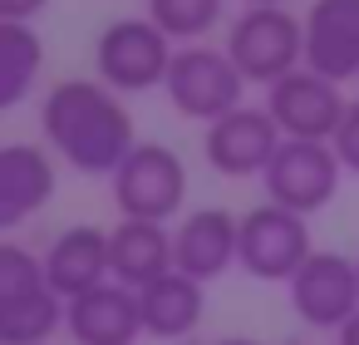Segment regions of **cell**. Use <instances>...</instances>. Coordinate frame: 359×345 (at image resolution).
I'll list each match as a JSON object with an SVG mask.
<instances>
[{
	"label": "cell",
	"instance_id": "cell-1",
	"mask_svg": "<svg viewBox=\"0 0 359 345\" xmlns=\"http://www.w3.org/2000/svg\"><path fill=\"white\" fill-rule=\"evenodd\" d=\"M40 134L55 158H65L74 173L114 178L123 158L138 148L133 114L123 109L118 89L104 79H65L40 104Z\"/></svg>",
	"mask_w": 359,
	"mask_h": 345
},
{
	"label": "cell",
	"instance_id": "cell-2",
	"mask_svg": "<svg viewBox=\"0 0 359 345\" xmlns=\"http://www.w3.org/2000/svg\"><path fill=\"white\" fill-rule=\"evenodd\" d=\"M222 50L246 74V84L271 89L276 79L305 70V15H290L285 6H246L231 20Z\"/></svg>",
	"mask_w": 359,
	"mask_h": 345
},
{
	"label": "cell",
	"instance_id": "cell-3",
	"mask_svg": "<svg viewBox=\"0 0 359 345\" xmlns=\"http://www.w3.org/2000/svg\"><path fill=\"white\" fill-rule=\"evenodd\" d=\"M163 94L168 104L192 119V124H217L222 114L241 109V94H246V74L231 65L226 50H212V45H182L172 55V70L163 79Z\"/></svg>",
	"mask_w": 359,
	"mask_h": 345
},
{
	"label": "cell",
	"instance_id": "cell-4",
	"mask_svg": "<svg viewBox=\"0 0 359 345\" xmlns=\"http://www.w3.org/2000/svg\"><path fill=\"white\" fill-rule=\"evenodd\" d=\"M172 55H177L172 40L148 15H123V20L104 25V35L94 40V70L118 94L158 89L172 70Z\"/></svg>",
	"mask_w": 359,
	"mask_h": 345
},
{
	"label": "cell",
	"instance_id": "cell-5",
	"mask_svg": "<svg viewBox=\"0 0 359 345\" xmlns=\"http://www.w3.org/2000/svg\"><path fill=\"white\" fill-rule=\"evenodd\" d=\"M109 188H114V207L123 217L168 222L187 202V163L168 143H138L123 158V168L109 178Z\"/></svg>",
	"mask_w": 359,
	"mask_h": 345
},
{
	"label": "cell",
	"instance_id": "cell-6",
	"mask_svg": "<svg viewBox=\"0 0 359 345\" xmlns=\"http://www.w3.org/2000/svg\"><path fill=\"white\" fill-rule=\"evenodd\" d=\"M344 178V163L334 153V143H315V138H285L271 158V168L261 173L266 183V202H280L300 217H315L334 202Z\"/></svg>",
	"mask_w": 359,
	"mask_h": 345
},
{
	"label": "cell",
	"instance_id": "cell-7",
	"mask_svg": "<svg viewBox=\"0 0 359 345\" xmlns=\"http://www.w3.org/2000/svg\"><path fill=\"white\" fill-rule=\"evenodd\" d=\"M315 242H310V217L280 207V202H261L251 212H241V252L236 266L256 281H285L310 261Z\"/></svg>",
	"mask_w": 359,
	"mask_h": 345
},
{
	"label": "cell",
	"instance_id": "cell-8",
	"mask_svg": "<svg viewBox=\"0 0 359 345\" xmlns=\"http://www.w3.org/2000/svg\"><path fill=\"white\" fill-rule=\"evenodd\" d=\"M290 311L310 330H339L359 315V261L330 247H315L310 261L290 276Z\"/></svg>",
	"mask_w": 359,
	"mask_h": 345
},
{
	"label": "cell",
	"instance_id": "cell-9",
	"mask_svg": "<svg viewBox=\"0 0 359 345\" xmlns=\"http://www.w3.org/2000/svg\"><path fill=\"white\" fill-rule=\"evenodd\" d=\"M280 143H285V134L271 119V109L266 104L261 109L241 104V109L222 114L217 124H207L202 153H207L212 173H222V178H261Z\"/></svg>",
	"mask_w": 359,
	"mask_h": 345
},
{
	"label": "cell",
	"instance_id": "cell-10",
	"mask_svg": "<svg viewBox=\"0 0 359 345\" xmlns=\"http://www.w3.org/2000/svg\"><path fill=\"white\" fill-rule=\"evenodd\" d=\"M266 109H271V119L280 124L285 138L330 143L339 119H344V109H349V99L339 94L334 79H325V74H315L305 65V70H295V74H285V79H276L266 89Z\"/></svg>",
	"mask_w": 359,
	"mask_h": 345
},
{
	"label": "cell",
	"instance_id": "cell-11",
	"mask_svg": "<svg viewBox=\"0 0 359 345\" xmlns=\"http://www.w3.org/2000/svg\"><path fill=\"white\" fill-rule=\"evenodd\" d=\"M65 330L74 345H138V335H148L143 301L133 286L104 281V286L65 301Z\"/></svg>",
	"mask_w": 359,
	"mask_h": 345
},
{
	"label": "cell",
	"instance_id": "cell-12",
	"mask_svg": "<svg viewBox=\"0 0 359 345\" xmlns=\"http://www.w3.org/2000/svg\"><path fill=\"white\" fill-rule=\"evenodd\" d=\"M241 252V217L226 207H197L172 227V261L192 281H217L222 271L236 266Z\"/></svg>",
	"mask_w": 359,
	"mask_h": 345
},
{
	"label": "cell",
	"instance_id": "cell-13",
	"mask_svg": "<svg viewBox=\"0 0 359 345\" xmlns=\"http://www.w3.org/2000/svg\"><path fill=\"white\" fill-rule=\"evenodd\" d=\"M305 65L334 84L359 79V0H315L305 11Z\"/></svg>",
	"mask_w": 359,
	"mask_h": 345
},
{
	"label": "cell",
	"instance_id": "cell-14",
	"mask_svg": "<svg viewBox=\"0 0 359 345\" xmlns=\"http://www.w3.org/2000/svg\"><path fill=\"white\" fill-rule=\"evenodd\" d=\"M45 271H50V286H55L65 301H74V296L94 291V286L114 281L109 232L94 227V222H74V227H65V232L50 242V252H45Z\"/></svg>",
	"mask_w": 359,
	"mask_h": 345
},
{
	"label": "cell",
	"instance_id": "cell-15",
	"mask_svg": "<svg viewBox=\"0 0 359 345\" xmlns=\"http://www.w3.org/2000/svg\"><path fill=\"white\" fill-rule=\"evenodd\" d=\"M55 197V158L40 143L0 148V227L15 232Z\"/></svg>",
	"mask_w": 359,
	"mask_h": 345
},
{
	"label": "cell",
	"instance_id": "cell-16",
	"mask_svg": "<svg viewBox=\"0 0 359 345\" xmlns=\"http://www.w3.org/2000/svg\"><path fill=\"white\" fill-rule=\"evenodd\" d=\"M109 261H114V281H123V286H133V291H143L148 281L177 271L168 222L123 217L118 227H109Z\"/></svg>",
	"mask_w": 359,
	"mask_h": 345
},
{
	"label": "cell",
	"instance_id": "cell-17",
	"mask_svg": "<svg viewBox=\"0 0 359 345\" xmlns=\"http://www.w3.org/2000/svg\"><path fill=\"white\" fill-rule=\"evenodd\" d=\"M138 301H143V325H148L153 340H182V335H192L197 320H202V311H207L202 281H192L182 271H168V276L148 281L138 291Z\"/></svg>",
	"mask_w": 359,
	"mask_h": 345
},
{
	"label": "cell",
	"instance_id": "cell-18",
	"mask_svg": "<svg viewBox=\"0 0 359 345\" xmlns=\"http://www.w3.org/2000/svg\"><path fill=\"white\" fill-rule=\"evenodd\" d=\"M65 325V296L45 281L30 291H0V345H45Z\"/></svg>",
	"mask_w": 359,
	"mask_h": 345
},
{
	"label": "cell",
	"instance_id": "cell-19",
	"mask_svg": "<svg viewBox=\"0 0 359 345\" xmlns=\"http://www.w3.org/2000/svg\"><path fill=\"white\" fill-rule=\"evenodd\" d=\"M45 65V40L25 20H0V109H15L30 99Z\"/></svg>",
	"mask_w": 359,
	"mask_h": 345
},
{
	"label": "cell",
	"instance_id": "cell-20",
	"mask_svg": "<svg viewBox=\"0 0 359 345\" xmlns=\"http://www.w3.org/2000/svg\"><path fill=\"white\" fill-rule=\"evenodd\" d=\"M226 15V0H148V20L172 45H202Z\"/></svg>",
	"mask_w": 359,
	"mask_h": 345
},
{
	"label": "cell",
	"instance_id": "cell-21",
	"mask_svg": "<svg viewBox=\"0 0 359 345\" xmlns=\"http://www.w3.org/2000/svg\"><path fill=\"white\" fill-rule=\"evenodd\" d=\"M334 153H339V163H344V173H354L359 178V99L344 109V119H339V129H334Z\"/></svg>",
	"mask_w": 359,
	"mask_h": 345
},
{
	"label": "cell",
	"instance_id": "cell-22",
	"mask_svg": "<svg viewBox=\"0 0 359 345\" xmlns=\"http://www.w3.org/2000/svg\"><path fill=\"white\" fill-rule=\"evenodd\" d=\"M45 6L50 0H0V20H35V15H45Z\"/></svg>",
	"mask_w": 359,
	"mask_h": 345
},
{
	"label": "cell",
	"instance_id": "cell-23",
	"mask_svg": "<svg viewBox=\"0 0 359 345\" xmlns=\"http://www.w3.org/2000/svg\"><path fill=\"white\" fill-rule=\"evenodd\" d=\"M334 335H339L334 345H359V315H354V320H344V325H339Z\"/></svg>",
	"mask_w": 359,
	"mask_h": 345
},
{
	"label": "cell",
	"instance_id": "cell-24",
	"mask_svg": "<svg viewBox=\"0 0 359 345\" xmlns=\"http://www.w3.org/2000/svg\"><path fill=\"white\" fill-rule=\"evenodd\" d=\"M212 345H261V340H251V335H222V340H212Z\"/></svg>",
	"mask_w": 359,
	"mask_h": 345
},
{
	"label": "cell",
	"instance_id": "cell-25",
	"mask_svg": "<svg viewBox=\"0 0 359 345\" xmlns=\"http://www.w3.org/2000/svg\"><path fill=\"white\" fill-rule=\"evenodd\" d=\"M241 6H285V0H241Z\"/></svg>",
	"mask_w": 359,
	"mask_h": 345
},
{
	"label": "cell",
	"instance_id": "cell-26",
	"mask_svg": "<svg viewBox=\"0 0 359 345\" xmlns=\"http://www.w3.org/2000/svg\"><path fill=\"white\" fill-rule=\"evenodd\" d=\"M354 261H359V256H354Z\"/></svg>",
	"mask_w": 359,
	"mask_h": 345
}]
</instances>
